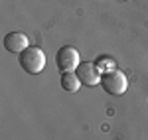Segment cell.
Returning <instances> with one entry per match:
<instances>
[{
  "label": "cell",
  "mask_w": 148,
  "mask_h": 140,
  "mask_svg": "<svg viewBox=\"0 0 148 140\" xmlns=\"http://www.w3.org/2000/svg\"><path fill=\"white\" fill-rule=\"evenodd\" d=\"M18 63L26 73L30 75H38L42 73L44 67H46V53L44 49L38 46H30L28 49H24L22 53L18 55Z\"/></svg>",
  "instance_id": "6da1fadb"
},
{
  "label": "cell",
  "mask_w": 148,
  "mask_h": 140,
  "mask_svg": "<svg viewBox=\"0 0 148 140\" xmlns=\"http://www.w3.org/2000/svg\"><path fill=\"white\" fill-rule=\"evenodd\" d=\"M101 87L113 97H119V95H125L126 89H128V77H126L123 71L119 69H111L107 73H103L101 77Z\"/></svg>",
  "instance_id": "7a4b0ae2"
},
{
  "label": "cell",
  "mask_w": 148,
  "mask_h": 140,
  "mask_svg": "<svg viewBox=\"0 0 148 140\" xmlns=\"http://www.w3.org/2000/svg\"><path fill=\"white\" fill-rule=\"evenodd\" d=\"M56 65L61 73H73L81 65V55L73 46H63L56 55Z\"/></svg>",
  "instance_id": "3957f363"
},
{
  "label": "cell",
  "mask_w": 148,
  "mask_h": 140,
  "mask_svg": "<svg viewBox=\"0 0 148 140\" xmlns=\"http://www.w3.org/2000/svg\"><path fill=\"white\" fill-rule=\"evenodd\" d=\"M75 73H77V77H79V81H81L83 87H97V85H101L103 73L95 63H91V61H83L79 67H77Z\"/></svg>",
  "instance_id": "277c9868"
},
{
  "label": "cell",
  "mask_w": 148,
  "mask_h": 140,
  "mask_svg": "<svg viewBox=\"0 0 148 140\" xmlns=\"http://www.w3.org/2000/svg\"><path fill=\"white\" fill-rule=\"evenodd\" d=\"M4 47H6V51L20 55L24 49L30 47V40L24 32H10L4 36Z\"/></svg>",
  "instance_id": "5b68a950"
},
{
  "label": "cell",
  "mask_w": 148,
  "mask_h": 140,
  "mask_svg": "<svg viewBox=\"0 0 148 140\" xmlns=\"http://www.w3.org/2000/svg\"><path fill=\"white\" fill-rule=\"evenodd\" d=\"M61 87H63V91H67V93L79 91L81 81H79V77H77V73H61Z\"/></svg>",
  "instance_id": "8992f818"
},
{
  "label": "cell",
  "mask_w": 148,
  "mask_h": 140,
  "mask_svg": "<svg viewBox=\"0 0 148 140\" xmlns=\"http://www.w3.org/2000/svg\"><path fill=\"white\" fill-rule=\"evenodd\" d=\"M95 65H97L101 71H105V73L111 71V69H114V61H113V59H109V57H99Z\"/></svg>",
  "instance_id": "52a82bcc"
}]
</instances>
